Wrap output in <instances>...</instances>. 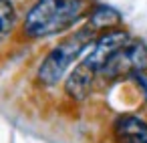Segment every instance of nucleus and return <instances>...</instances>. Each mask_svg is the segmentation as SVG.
Wrapping results in <instances>:
<instances>
[{"label":"nucleus","mask_w":147,"mask_h":143,"mask_svg":"<svg viewBox=\"0 0 147 143\" xmlns=\"http://www.w3.org/2000/svg\"><path fill=\"white\" fill-rule=\"evenodd\" d=\"M91 10V0H34L22 18V32L32 40L59 36L73 30Z\"/></svg>","instance_id":"1"},{"label":"nucleus","mask_w":147,"mask_h":143,"mask_svg":"<svg viewBox=\"0 0 147 143\" xmlns=\"http://www.w3.org/2000/svg\"><path fill=\"white\" fill-rule=\"evenodd\" d=\"M97 36L99 32H95L89 24H83L73 34L65 36L40 61L36 69V81L47 89L57 87L71 73V67L85 57V53L89 51V47L95 42Z\"/></svg>","instance_id":"2"},{"label":"nucleus","mask_w":147,"mask_h":143,"mask_svg":"<svg viewBox=\"0 0 147 143\" xmlns=\"http://www.w3.org/2000/svg\"><path fill=\"white\" fill-rule=\"evenodd\" d=\"M143 69H147V47L141 40L131 38L125 47H121L107 61V65L101 71V77H105L109 81L131 79L133 75H137Z\"/></svg>","instance_id":"3"},{"label":"nucleus","mask_w":147,"mask_h":143,"mask_svg":"<svg viewBox=\"0 0 147 143\" xmlns=\"http://www.w3.org/2000/svg\"><path fill=\"white\" fill-rule=\"evenodd\" d=\"M131 40V34L123 28H113V30H105L101 32L95 42L89 47V51L85 53V57L79 61L81 65H85L87 69H91L97 77L101 75L103 67L107 65V61L127 42Z\"/></svg>","instance_id":"4"},{"label":"nucleus","mask_w":147,"mask_h":143,"mask_svg":"<svg viewBox=\"0 0 147 143\" xmlns=\"http://www.w3.org/2000/svg\"><path fill=\"white\" fill-rule=\"evenodd\" d=\"M111 137L115 143H147V119L133 113L119 115L111 125Z\"/></svg>","instance_id":"5"},{"label":"nucleus","mask_w":147,"mask_h":143,"mask_svg":"<svg viewBox=\"0 0 147 143\" xmlns=\"http://www.w3.org/2000/svg\"><path fill=\"white\" fill-rule=\"evenodd\" d=\"M95 79L97 75L87 69L85 65H77L69 75H67V81H65V93L73 99V101H85L91 91H93V85H95Z\"/></svg>","instance_id":"6"},{"label":"nucleus","mask_w":147,"mask_h":143,"mask_svg":"<svg viewBox=\"0 0 147 143\" xmlns=\"http://www.w3.org/2000/svg\"><path fill=\"white\" fill-rule=\"evenodd\" d=\"M87 24H89L95 32L101 34V32H105V30L119 28V24H121V14H119L113 6L97 4V6H93V10L89 12Z\"/></svg>","instance_id":"7"},{"label":"nucleus","mask_w":147,"mask_h":143,"mask_svg":"<svg viewBox=\"0 0 147 143\" xmlns=\"http://www.w3.org/2000/svg\"><path fill=\"white\" fill-rule=\"evenodd\" d=\"M18 24V12L10 0H0V42H4Z\"/></svg>","instance_id":"8"},{"label":"nucleus","mask_w":147,"mask_h":143,"mask_svg":"<svg viewBox=\"0 0 147 143\" xmlns=\"http://www.w3.org/2000/svg\"><path fill=\"white\" fill-rule=\"evenodd\" d=\"M131 79L137 83V87L141 89V95H143V99H145V103H147V69L139 71V73H137V75H133Z\"/></svg>","instance_id":"9"}]
</instances>
